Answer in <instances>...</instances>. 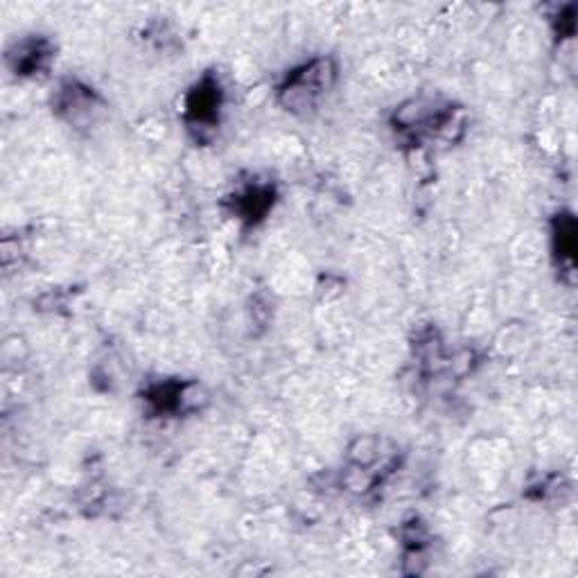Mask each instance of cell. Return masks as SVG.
<instances>
[{"label":"cell","mask_w":578,"mask_h":578,"mask_svg":"<svg viewBox=\"0 0 578 578\" xmlns=\"http://www.w3.org/2000/svg\"><path fill=\"white\" fill-rule=\"evenodd\" d=\"M274 202H276L274 185L254 183V185H249V188L239 192V195H235L233 213H237L239 220L256 224V222L265 220V215L271 211Z\"/></svg>","instance_id":"cell-5"},{"label":"cell","mask_w":578,"mask_h":578,"mask_svg":"<svg viewBox=\"0 0 578 578\" xmlns=\"http://www.w3.org/2000/svg\"><path fill=\"white\" fill-rule=\"evenodd\" d=\"M336 82V64L330 57H317L287 75L278 88L282 109L297 116H308L332 90Z\"/></svg>","instance_id":"cell-1"},{"label":"cell","mask_w":578,"mask_h":578,"mask_svg":"<svg viewBox=\"0 0 578 578\" xmlns=\"http://www.w3.org/2000/svg\"><path fill=\"white\" fill-rule=\"evenodd\" d=\"M222 111V86L213 75H204L185 98V122L200 136L213 131Z\"/></svg>","instance_id":"cell-2"},{"label":"cell","mask_w":578,"mask_h":578,"mask_svg":"<svg viewBox=\"0 0 578 578\" xmlns=\"http://www.w3.org/2000/svg\"><path fill=\"white\" fill-rule=\"evenodd\" d=\"M55 57L53 43L43 36H32L17 43L8 53V64L17 75H36L47 68Z\"/></svg>","instance_id":"cell-4"},{"label":"cell","mask_w":578,"mask_h":578,"mask_svg":"<svg viewBox=\"0 0 578 578\" xmlns=\"http://www.w3.org/2000/svg\"><path fill=\"white\" fill-rule=\"evenodd\" d=\"M105 109V103L100 95L93 88L79 84V82H66L55 95V111L73 127H90L98 122L100 114Z\"/></svg>","instance_id":"cell-3"},{"label":"cell","mask_w":578,"mask_h":578,"mask_svg":"<svg viewBox=\"0 0 578 578\" xmlns=\"http://www.w3.org/2000/svg\"><path fill=\"white\" fill-rule=\"evenodd\" d=\"M558 217H560V215H558ZM554 239H556V251H558L560 260L574 263V251H576V224H574V217L563 215V217L556 222Z\"/></svg>","instance_id":"cell-6"}]
</instances>
